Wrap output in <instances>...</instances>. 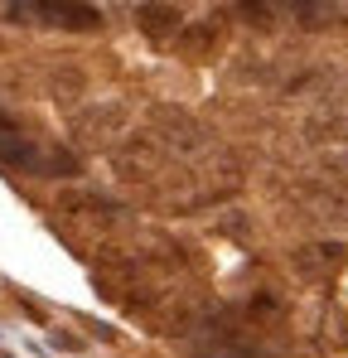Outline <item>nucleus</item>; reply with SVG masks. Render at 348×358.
Listing matches in <instances>:
<instances>
[{"label":"nucleus","instance_id":"1","mask_svg":"<svg viewBox=\"0 0 348 358\" xmlns=\"http://www.w3.org/2000/svg\"><path fill=\"white\" fill-rule=\"evenodd\" d=\"M290 194H295V203H300L305 218L329 223V228H348V179L314 175V179H300Z\"/></svg>","mask_w":348,"mask_h":358},{"label":"nucleus","instance_id":"2","mask_svg":"<svg viewBox=\"0 0 348 358\" xmlns=\"http://www.w3.org/2000/svg\"><path fill=\"white\" fill-rule=\"evenodd\" d=\"M150 141L165 150V155H198L203 145H208V131L198 126L194 117H184V112H174V107H160V112H150Z\"/></svg>","mask_w":348,"mask_h":358},{"label":"nucleus","instance_id":"3","mask_svg":"<svg viewBox=\"0 0 348 358\" xmlns=\"http://www.w3.org/2000/svg\"><path fill=\"white\" fill-rule=\"evenodd\" d=\"M305 145L329 170H348V117L344 112H314L305 121Z\"/></svg>","mask_w":348,"mask_h":358},{"label":"nucleus","instance_id":"4","mask_svg":"<svg viewBox=\"0 0 348 358\" xmlns=\"http://www.w3.org/2000/svg\"><path fill=\"white\" fill-rule=\"evenodd\" d=\"M116 175L126 179V184H150V179L165 175V165H170V155L150 141V136H131V141H121L112 155Z\"/></svg>","mask_w":348,"mask_h":358},{"label":"nucleus","instance_id":"5","mask_svg":"<svg viewBox=\"0 0 348 358\" xmlns=\"http://www.w3.org/2000/svg\"><path fill=\"white\" fill-rule=\"evenodd\" d=\"M348 262V242L339 238H319V242H305V247H295V257H290V266L305 276V281H329V276H339Z\"/></svg>","mask_w":348,"mask_h":358},{"label":"nucleus","instance_id":"6","mask_svg":"<svg viewBox=\"0 0 348 358\" xmlns=\"http://www.w3.org/2000/svg\"><path fill=\"white\" fill-rule=\"evenodd\" d=\"M126 121H131V112H126L121 102H97V107L78 112L73 136H78L82 145H107V141H116V136L126 131Z\"/></svg>","mask_w":348,"mask_h":358},{"label":"nucleus","instance_id":"7","mask_svg":"<svg viewBox=\"0 0 348 358\" xmlns=\"http://www.w3.org/2000/svg\"><path fill=\"white\" fill-rule=\"evenodd\" d=\"M29 15H39L49 24H63V29H97L102 24V15L92 5H63V0H34Z\"/></svg>","mask_w":348,"mask_h":358},{"label":"nucleus","instance_id":"8","mask_svg":"<svg viewBox=\"0 0 348 358\" xmlns=\"http://www.w3.org/2000/svg\"><path fill=\"white\" fill-rule=\"evenodd\" d=\"M136 24H140L150 39H170L174 29L184 24V10H179V5H140V10H136Z\"/></svg>","mask_w":348,"mask_h":358},{"label":"nucleus","instance_id":"9","mask_svg":"<svg viewBox=\"0 0 348 358\" xmlns=\"http://www.w3.org/2000/svg\"><path fill=\"white\" fill-rule=\"evenodd\" d=\"M290 15H295V24H305V29H329V24H339L348 10L344 5H319V0H300V5H290Z\"/></svg>","mask_w":348,"mask_h":358},{"label":"nucleus","instance_id":"10","mask_svg":"<svg viewBox=\"0 0 348 358\" xmlns=\"http://www.w3.org/2000/svg\"><path fill=\"white\" fill-rule=\"evenodd\" d=\"M213 44H218V24H189V29L179 34V54H184V59H208Z\"/></svg>","mask_w":348,"mask_h":358},{"label":"nucleus","instance_id":"11","mask_svg":"<svg viewBox=\"0 0 348 358\" xmlns=\"http://www.w3.org/2000/svg\"><path fill=\"white\" fill-rule=\"evenodd\" d=\"M203 358H266V354H261V349H252L247 339H237V334H228V339L208 344V349H203Z\"/></svg>","mask_w":348,"mask_h":358},{"label":"nucleus","instance_id":"12","mask_svg":"<svg viewBox=\"0 0 348 358\" xmlns=\"http://www.w3.org/2000/svg\"><path fill=\"white\" fill-rule=\"evenodd\" d=\"M324 349H348V320L339 310H324V334H319Z\"/></svg>","mask_w":348,"mask_h":358},{"label":"nucleus","instance_id":"13","mask_svg":"<svg viewBox=\"0 0 348 358\" xmlns=\"http://www.w3.org/2000/svg\"><path fill=\"white\" fill-rule=\"evenodd\" d=\"M237 15H247V24H271V15H276V10H271V5H252V0H242V5H237Z\"/></svg>","mask_w":348,"mask_h":358}]
</instances>
